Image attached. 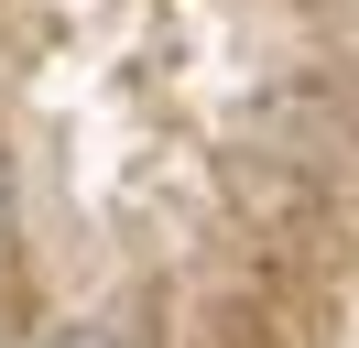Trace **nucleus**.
Here are the masks:
<instances>
[{
  "label": "nucleus",
  "mask_w": 359,
  "mask_h": 348,
  "mask_svg": "<svg viewBox=\"0 0 359 348\" xmlns=\"http://www.w3.org/2000/svg\"><path fill=\"white\" fill-rule=\"evenodd\" d=\"M44 348H142L131 326H66V337H44Z\"/></svg>",
  "instance_id": "obj_1"
},
{
  "label": "nucleus",
  "mask_w": 359,
  "mask_h": 348,
  "mask_svg": "<svg viewBox=\"0 0 359 348\" xmlns=\"http://www.w3.org/2000/svg\"><path fill=\"white\" fill-rule=\"evenodd\" d=\"M0 239H11V163H0Z\"/></svg>",
  "instance_id": "obj_2"
}]
</instances>
